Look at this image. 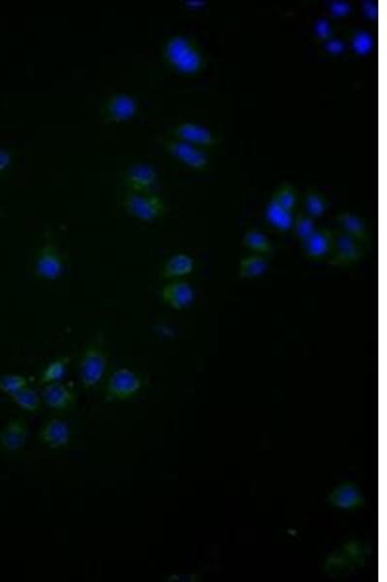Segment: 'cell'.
I'll list each match as a JSON object with an SVG mask.
<instances>
[{
    "label": "cell",
    "mask_w": 387,
    "mask_h": 582,
    "mask_svg": "<svg viewBox=\"0 0 387 582\" xmlns=\"http://www.w3.org/2000/svg\"><path fill=\"white\" fill-rule=\"evenodd\" d=\"M166 55L168 62L181 72H196L202 64V59L197 50L193 47L189 40L182 36L173 37L168 41Z\"/></svg>",
    "instance_id": "obj_3"
},
{
    "label": "cell",
    "mask_w": 387,
    "mask_h": 582,
    "mask_svg": "<svg viewBox=\"0 0 387 582\" xmlns=\"http://www.w3.org/2000/svg\"><path fill=\"white\" fill-rule=\"evenodd\" d=\"M305 209L309 217L320 218L326 210V199L320 193L311 190L305 197Z\"/></svg>",
    "instance_id": "obj_25"
},
{
    "label": "cell",
    "mask_w": 387,
    "mask_h": 582,
    "mask_svg": "<svg viewBox=\"0 0 387 582\" xmlns=\"http://www.w3.org/2000/svg\"><path fill=\"white\" fill-rule=\"evenodd\" d=\"M170 154L186 163L188 166L200 169L207 163V157L202 150L186 142H172L168 145Z\"/></svg>",
    "instance_id": "obj_12"
},
{
    "label": "cell",
    "mask_w": 387,
    "mask_h": 582,
    "mask_svg": "<svg viewBox=\"0 0 387 582\" xmlns=\"http://www.w3.org/2000/svg\"><path fill=\"white\" fill-rule=\"evenodd\" d=\"M108 114L115 122H124L134 116L137 103L127 94L115 95L108 104Z\"/></svg>",
    "instance_id": "obj_13"
},
{
    "label": "cell",
    "mask_w": 387,
    "mask_h": 582,
    "mask_svg": "<svg viewBox=\"0 0 387 582\" xmlns=\"http://www.w3.org/2000/svg\"><path fill=\"white\" fill-rule=\"evenodd\" d=\"M37 277L54 281L59 278L64 269L61 255L54 243L48 241L39 248L34 265Z\"/></svg>",
    "instance_id": "obj_4"
},
{
    "label": "cell",
    "mask_w": 387,
    "mask_h": 582,
    "mask_svg": "<svg viewBox=\"0 0 387 582\" xmlns=\"http://www.w3.org/2000/svg\"><path fill=\"white\" fill-rule=\"evenodd\" d=\"M268 269V263L261 255H251L245 257L240 263V275L242 278L260 277Z\"/></svg>",
    "instance_id": "obj_21"
},
{
    "label": "cell",
    "mask_w": 387,
    "mask_h": 582,
    "mask_svg": "<svg viewBox=\"0 0 387 582\" xmlns=\"http://www.w3.org/2000/svg\"><path fill=\"white\" fill-rule=\"evenodd\" d=\"M195 262L190 255L186 253H175L172 255L163 267L162 276L168 280H177L192 273Z\"/></svg>",
    "instance_id": "obj_15"
},
{
    "label": "cell",
    "mask_w": 387,
    "mask_h": 582,
    "mask_svg": "<svg viewBox=\"0 0 387 582\" xmlns=\"http://www.w3.org/2000/svg\"><path fill=\"white\" fill-rule=\"evenodd\" d=\"M71 361V358L68 356H61L50 363L46 368L43 371L41 377H40V385H46L49 383H57L61 380L64 377L68 364Z\"/></svg>",
    "instance_id": "obj_20"
},
{
    "label": "cell",
    "mask_w": 387,
    "mask_h": 582,
    "mask_svg": "<svg viewBox=\"0 0 387 582\" xmlns=\"http://www.w3.org/2000/svg\"><path fill=\"white\" fill-rule=\"evenodd\" d=\"M331 253L333 263L335 265H351L358 262L361 257V250L358 241L344 233L334 235Z\"/></svg>",
    "instance_id": "obj_9"
},
{
    "label": "cell",
    "mask_w": 387,
    "mask_h": 582,
    "mask_svg": "<svg viewBox=\"0 0 387 582\" xmlns=\"http://www.w3.org/2000/svg\"><path fill=\"white\" fill-rule=\"evenodd\" d=\"M143 378L129 368H120L110 376L105 385V397L109 401H126L142 390Z\"/></svg>",
    "instance_id": "obj_2"
},
{
    "label": "cell",
    "mask_w": 387,
    "mask_h": 582,
    "mask_svg": "<svg viewBox=\"0 0 387 582\" xmlns=\"http://www.w3.org/2000/svg\"><path fill=\"white\" fill-rule=\"evenodd\" d=\"M42 398L52 410L65 411L76 401V393L69 386L57 381L45 385Z\"/></svg>",
    "instance_id": "obj_10"
},
{
    "label": "cell",
    "mask_w": 387,
    "mask_h": 582,
    "mask_svg": "<svg viewBox=\"0 0 387 582\" xmlns=\"http://www.w3.org/2000/svg\"><path fill=\"white\" fill-rule=\"evenodd\" d=\"M11 162V155L5 150H0V172L3 171L9 166Z\"/></svg>",
    "instance_id": "obj_27"
},
{
    "label": "cell",
    "mask_w": 387,
    "mask_h": 582,
    "mask_svg": "<svg viewBox=\"0 0 387 582\" xmlns=\"http://www.w3.org/2000/svg\"><path fill=\"white\" fill-rule=\"evenodd\" d=\"M29 427L24 418L10 420L0 433V445L5 450L15 453L24 448L29 440Z\"/></svg>",
    "instance_id": "obj_7"
},
{
    "label": "cell",
    "mask_w": 387,
    "mask_h": 582,
    "mask_svg": "<svg viewBox=\"0 0 387 582\" xmlns=\"http://www.w3.org/2000/svg\"><path fill=\"white\" fill-rule=\"evenodd\" d=\"M156 182V173L149 165L137 164L128 173V184L132 192L140 193L153 187Z\"/></svg>",
    "instance_id": "obj_14"
},
{
    "label": "cell",
    "mask_w": 387,
    "mask_h": 582,
    "mask_svg": "<svg viewBox=\"0 0 387 582\" xmlns=\"http://www.w3.org/2000/svg\"><path fill=\"white\" fill-rule=\"evenodd\" d=\"M266 218H268V222L279 230L291 229L295 222L291 212L284 209L273 200L266 210Z\"/></svg>",
    "instance_id": "obj_18"
},
{
    "label": "cell",
    "mask_w": 387,
    "mask_h": 582,
    "mask_svg": "<svg viewBox=\"0 0 387 582\" xmlns=\"http://www.w3.org/2000/svg\"><path fill=\"white\" fill-rule=\"evenodd\" d=\"M333 233L329 230H316L308 239L303 241L304 253L311 258L326 257L333 250Z\"/></svg>",
    "instance_id": "obj_11"
},
{
    "label": "cell",
    "mask_w": 387,
    "mask_h": 582,
    "mask_svg": "<svg viewBox=\"0 0 387 582\" xmlns=\"http://www.w3.org/2000/svg\"><path fill=\"white\" fill-rule=\"evenodd\" d=\"M12 401L16 403L22 410L29 411V413H36L40 411L42 406V400L36 392L29 386L24 388V390L17 391V392L10 396Z\"/></svg>",
    "instance_id": "obj_19"
},
{
    "label": "cell",
    "mask_w": 387,
    "mask_h": 582,
    "mask_svg": "<svg viewBox=\"0 0 387 582\" xmlns=\"http://www.w3.org/2000/svg\"><path fill=\"white\" fill-rule=\"evenodd\" d=\"M125 207L131 215L145 222L154 220L164 213L165 204L156 195L130 192L125 200Z\"/></svg>",
    "instance_id": "obj_5"
},
{
    "label": "cell",
    "mask_w": 387,
    "mask_h": 582,
    "mask_svg": "<svg viewBox=\"0 0 387 582\" xmlns=\"http://www.w3.org/2000/svg\"><path fill=\"white\" fill-rule=\"evenodd\" d=\"M338 223L342 228V233L353 237L358 243L365 242L368 234L363 220L353 213H343L338 217Z\"/></svg>",
    "instance_id": "obj_17"
},
{
    "label": "cell",
    "mask_w": 387,
    "mask_h": 582,
    "mask_svg": "<svg viewBox=\"0 0 387 582\" xmlns=\"http://www.w3.org/2000/svg\"><path fill=\"white\" fill-rule=\"evenodd\" d=\"M108 361L104 340L101 334H97L85 348L80 360V381L85 390H92L102 381L107 371Z\"/></svg>",
    "instance_id": "obj_1"
},
{
    "label": "cell",
    "mask_w": 387,
    "mask_h": 582,
    "mask_svg": "<svg viewBox=\"0 0 387 582\" xmlns=\"http://www.w3.org/2000/svg\"><path fill=\"white\" fill-rule=\"evenodd\" d=\"M244 245L254 252L266 253L270 250L268 238L258 230H250L244 235Z\"/></svg>",
    "instance_id": "obj_24"
},
{
    "label": "cell",
    "mask_w": 387,
    "mask_h": 582,
    "mask_svg": "<svg viewBox=\"0 0 387 582\" xmlns=\"http://www.w3.org/2000/svg\"><path fill=\"white\" fill-rule=\"evenodd\" d=\"M195 292L192 285L184 281L173 280L161 290L163 302L175 310H183L192 304Z\"/></svg>",
    "instance_id": "obj_6"
},
{
    "label": "cell",
    "mask_w": 387,
    "mask_h": 582,
    "mask_svg": "<svg viewBox=\"0 0 387 582\" xmlns=\"http://www.w3.org/2000/svg\"><path fill=\"white\" fill-rule=\"evenodd\" d=\"M273 201L277 203L284 209L290 211L293 209L296 203L295 190L291 185H286L280 187L273 197Z\"/></svg>",
    "instance_id": "obj_26"
},
{
    "label": "cell",
    "mask_w": 387,
    "mask_h": 582,
    "mask_svg": "<svg viewBox=\"0 0 387 582\" xmlns=\"http://www.w3.org/2000/svg\"><path fill=\"white\" fill-rule=\"evenodd\" d=\"M43 445L51 450H59L69 445L71 439L69 425L59 418H52L44 423L39 432Z\"/></svg>",
    "instance_id": "obj_8"
},
{
    "label": "cell",
    "mask_w": 387,
    "mask_h": 582,
    "mask_svg": "<svg viewBox=\"0 0 387 582\" xmlns=\"http://www.w3.org/2000/svg\"><path fill=\"white\" fill-rule=\"evenodd\" d=\"M293 228L295 230L296 238L300 240L301 243L308 239L312 234H314L318 230L313 218L309 217L306 214L299 215L295 218Z\"/></svg>",
    "instance_id": "obj_23"
},
{
    "label": "cell",
    "mask_w": 387,
    "mask_h": 582,
    "mask_svg": "<svg viewBox=\"0 0 387 582\" xmlns=\"http://www.w3.org/2000/svg\"><path fill=\"white\" fill-rule=\"evenodd\" d=\"M29 380L24 376L8 374L0 378V390L9 396L29 386Z\"/></svg>",
    "instance_id": "obj_22"
},
{
    "label": "cell",
    "mask_w": 387,
    "mask_h": 582,
    "mask_svg": "<svg viewBox=\"0 0 387 582\" xmlns=\"http://www.w3.org/2000/svg\"><path fill=\"white\" fill-rule=\"evenodd\" d=\"M175 133L188 144L195 143V144L210 146L214 144L215 142L214 137L210 130L202 125L190 124V122L180 125L175 129Z\"/></svg>",
    "instance_id": "obj_16"
}]
</instances>
